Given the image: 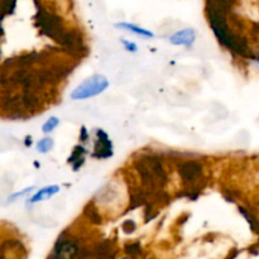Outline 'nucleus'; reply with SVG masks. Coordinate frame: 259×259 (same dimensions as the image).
I'll return each instance as SVG.
<instances>
[{"instance_id":"nucleus-6","label":"nucleus","mask_w":259,"mask_h":259,"mask_svg":"<svg viewBox=\"0 0 259 259\" xmlns=\"http://www.w3.org/2000/svg\"><path fill=\"white\" fill-rule=\"evenodd\" d=\"M58 191H60V186H57V185L43 187V189L39 190L37 194L33 195L28 202H30V204H35V202L43 201V200H47V199H50V197H52L53 195L57 194Z\"/></svg>"},{"instance_id":"nucleus-3","label":"nucleus","mask_w":259,"mask_h":259,"mask_svg":"<svg viewBox=\"0 0 259 259\" xmlns=\"http://www.w3.org/2000/svg\"><path fill=\"white\" fill-rule=\"evenodd\" d=\"M179 172L185 184H194L202 174V166L195 161H187L180 164Z\"/></svg>"},{"instance_id":"nucleus-11","label":"nucleus","mask_w":259,"mask_h":259,"mask_svg":"<svg viewBox=\"0 0 259 259\" xmlns=\"http://www.w3.org/2000/svg\"><path fill=\"white\" fill-rule=\"evenodd\" d=\"M125 252L132 257H136V255L141 254V247H139V244L125 245Z\"/></svg>"},{"instance_id":"nucleus-1","label":"nucleus","mask_w":259,"mask_h":259,"mask_svg":"<svg viewBox=\"0 0 259 259\" xmlns=\"http://www.w3.org/2000/svg\"><path fill=\"white\" fill-rule=\"evenodd\" d=\"M109 88V81L103 75H93L80 83L71 93V99L73 100H85L94 98L99 94L104 93Z\"/></svg>"},{"instance_id":"nucleus-13","label":"nucleus","mask_w":259,"mask_h":259,"mask_svg":"<svg viewBox=\"0 0 259 259\" xmlns=\"http://www.w3.org/2000/svg\"><path fill=\"white\" fill-rule=\"evenodd\" d=\"M121 43H123L124 46H125V48L128 51H131V52H137V51H138V47H137V45L136 43H133V42H129V40H125V39H123L121 40Z\"/></svg>"},{"instance_id":"nucleus-5","label":"nucleus","mask_w":259,"mask_h":259,"mask_svg":"<svg viewBox=\"0 0 259 259\" xmlns=\"http://www.w3.org/2000/svg\"><path fill=\"white\" fill-rule=\"evenodd\" d=\"M168 39L172 45L190 47L195 42V30L192 28H185V29L174 33Z\"/></svg>"},{"instance_id":"nucleus-7","label":"nucleus","mask_w":259,"mask_h":259,"mask_svg":"<svg viewBox=\"0 0 259 259\" xmlns=\"http://www.w3.org/2000/svg\"><path fill=\"white\" fill-rule=\"evenodd\" d=\"M85 153H86V149L83 148L82 146L75 147L73 152L71 153L70 158H68V163H72V167L75 171H77V169L82 166L83 162H85V158H83Z\"/></svg>"},{"instance_id":"nucleus-12","label":"nucleus","mask_w":259,"mask_h":259,"mask_svg":"<svg viewBox=\"0 0 259 259\" xmlns=\"http://www.w3.org/2000/svg\"><path fill=\"white\" fill-rule=\"evenodd\" d=\"M33 190V187H27L25 190H23V191H19V192H15V194H13L12 196H9V199H8V202H13L15 201V200L18 199V197H22L24 196V195H27L28 192H30Z\"/></svg>"},{"instance_id":"nucleus-14","label":"nucleus","mask_w":259,"mask_h":259,"mask_svg":"<svg viewBox=\"0 0 259 259\" xmlns=\"http://www.w3.org/2000/svg\"><path fill=\"white\" fill-rule=\"evenodd\" d=\"M88 138H89V133H88V131H86L85 126H82V128H81L80 139H81V141H82V142H85V141H88Z\"/></svg>"},{"instance_id":"nucleus-10","label":"nucleus","mask_w":259,"mask_h":259,"mask_svg":"<svg viewBox=\"0 0 259 259\" xmlns=\"http://www.w3.org/2000/svg\"><path fill=\"white\" fill-rule=\"evenodd\" d=\"M58 124H60L58 118H56V116H51V118L43 124V128H42L43 133H51L52 131H55V128L58 125Z\"/></svg>"},{"instance_id":"nucleus-4","label":"nucleus","mask_w":259,"mask_h":259,"mask_svg":"<svg viewBox=\"0 0 259 259\" xmlns=\"http://www.w3.org/2000/svg\"><path fill=\"white\" fill-rule=\"evenodd\" d=\"M78 252V245L76 242L70 239H63V235L60 237V240L56 244L53 253L51 254L52 258H65V257H75Z\"/></svg>"},{"instance_id":"nucleus-8","label":"nucleus","mask_w":259,"mask_h":259,"mask_svg":"<svg viewBox=\"0 0 259 259\" xmlns=\"http://www.w3.org/2000/svg\"><path fill=\"white\" fill-rule=\"evenodd\" d=\"M116 28H121V29H126L129 32H133L136 34L142 35V37H146V38H152L153 37V33L149 32V30L143 29L142 27H138L136 24H131V23H116L115 24Z\"/></svg>"},{"instance_id":"nucleus-15","label":"nucleus","mask_w":259,"mask_h":259,"mask_svg":"<svg viewBox=\"0 0 259 259\" xmlns=\"http://www.w3.org/2000/svg\"><path fill=\"white\" fill-rule=\"evenodd\" d=\"M30 144H32V139H30V137H27V138H25V146H30Z\"/></svg>"},{"instance_id":"nucleus-9","label":"nucleus","mask_w":259,"mask_h":259,"mask_svg":"<svg viewBox=\"0 0 259 259\" xmlns=\"http://www.w3.org/2000/svg\"><path fill=\"white\" fill-rule=\"evenodd\" d=\"M53 144H55L53 139L46 137V138L40 139L37 143V151L39 152V153H48V152L53 148Z\"/></svg>"},{"instance_id":"nucleus-2","label":"nucleus","mask_w":259,"mask_h":259,"mask_svg":"<svg viewBox=\"0 0 259 259\" xmlns=\"http://www.w3.org/2000/svg\"><path fill=\"white\" fill-rule=\"evenodd\" d=\"M96 158H110L113 156V143L109 139L108 134L101 129L96 132V142H95V151L93 153Z\"/></svg>"}]
</instances>
